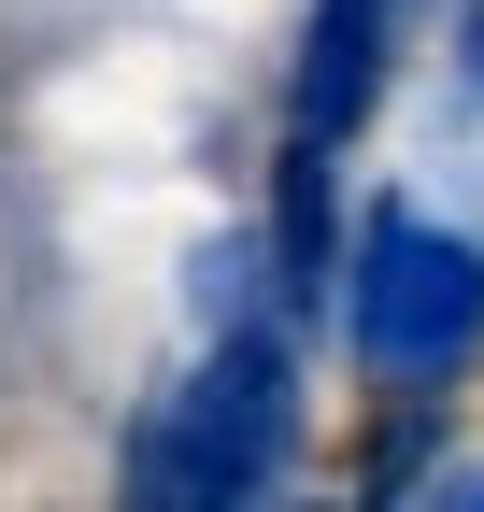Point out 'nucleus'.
Returning <instances> with one entry per match:
<instances>
[{
	"label": "nucleus",
	"instance_id": "2",
	"mask_svg": "<svg viewBox=\"0 0 484 512\" xmlns=\"http://www.w3.org/2000/svg\"><path fill=\"white\" fill-rule=\"evenodd\" d=\"M285 456H299V356L271 328H228L129 441V484L143 498H257V484H285Z\"/></svg>",
	"mask_w": 484,
	"mask_h": 512
},
{
	"label": "nucleus",
	"instance_id": "1",
	"mask_svg": "<svg viewBox=\"0 0 484 512\" xmlns=\"http://www.w3.org/2000/svg\"><path fill=\"white\" fill-rule=\"evenodd\" d=\"M342 328H356V356H371V384L442 399V384L484 356V242H456V228H428L413 200H385L371 228H356Z\"/></svg>",
	"mask_w": 484,
	"mask_h": 512
},
{
	"label": "nucleus",
	"instance_id": "3",
	"mask_svg": "<svg viewBox=\"0 0 484 512\" xmlns=\"http://www.w3.org/2000/svg\"><path fill=\"white\" fill-rule=\"evenodd\" d=\"M399 15L413 0H314L299 29V72H285V157H342L385 100V57H399Z\"/></svg>",
	"mask_w": 484,
	"mask_h": 512
}]
</instances>
